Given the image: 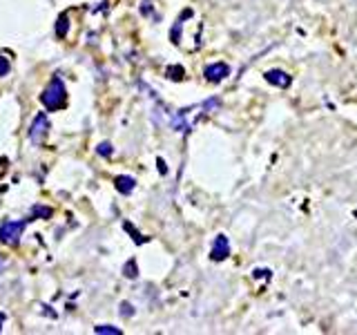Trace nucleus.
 Listing matches in <instances>:
<instances>
[{
    "label": "nucleus",
    "instance_id": "f257e3e1",
    "mask_svg": "<svg viewBox=\"0 0 357 335\" xmlns=\"http://www.w3.org/2000/svg\"><path fill=\"white\" fill-rule=\"evenodd\" d=\"M40 103L47 107V112H56L67 105V89L59 76H54L52 83L45 87V92L40 94Z\"/></svg>",
    "mask_w": 357,
    "mask_h": 335
},
{
    "label": "nucleus",
    "instance_id": "f03ea898",
    "mask_svg": "<svg viewBox=\"0 0 357 335\" xmlns=\"http://www.w3.org/2000/svg\"><path fill=\"white\" fill-rule=\"evenodd\" d=\"M29 223V219H22V221H5L0 226V241L5 246H18L20 237H22V230Z\"/></svg>",
    "mask_w": 357,
    "mask_h": 335
},
{
    "label": "nucleus",
    "instance_id": "7ed1b4c3",
    "mask_svg": "<svg viewBox=\"0 0 357 335\" xmlns=\"http://www.w3.org/2000/svg\"><path fill=\"white\" fill-rule=\"evenodd\" d=\"M47 132H50V119L45 112H40V114H36V119H33L31 128H29V141L40 145L45 141V137H47Z\"/></svg>",
    "mask_w": 357,
    "mask_h": 335
},
{
    "label": "nucleus",
    "instance_id": "20e7f679",
    "mask_svg": "<svg viewBox=\"0 0 357 335\" xmlns=\"http://www.w3.org/2000/svg\"><path fill=\"white\" fill-rule=\"evenodd\" d=\"M228 255H230V241H228V237H226V234H217L215 241H212V251H210L212 262L228 260Z\"/></svg>",
    "mask_w": 357,
    "mask_h": 335
},
{
    "label": "nucleus",
    "instance_id": "39448f33",
    "mask_svg": "<svg viewBox=\"0 0 357 335\" xmlns=\"http://www.w3.org/2000/svg\"><path fill=\"white\" fill-rule=\"evenodd\" d=\"M204 76H206V81H210V83H221L223 78L230 76V67L226 63H212L204 70Z\"/></svg>",
    "mask_w": 357,
    "mask_h": 335
},
{
    "label": "nucleus",
    "instance_id": "423d86ee",
    "mask_svg": "<svg viewBox=\"0 0 357 335\" xmlns=\"http://www.w3.org/2000/svg\"><path fill=\"white\" fill-rule=\"evenodd\" d=\"M264 76H266V81L271 85H277V87H288L290 85V76L284 70H268Z\"/></svg>",
    "mask_w": 357,
    "mask_h": 335
},
{
    "label": "nucleus",
    "instance_id": "0eeeda50",
    "mask_svg": "<svg viewBox=\"0 0 357 335\" xmlns=\"http://www.w3.org/2000/svg\"><path fill=\"white\" fill-rule=\"evenodd\" d=\"M114 186L121 195H130V193H134V188H137V179H132L128 174H119L114 179Z\"/></svg>",
    "mask_w": 357,
    "mask_h": 335
},
{
    "label": "nucleus",
    "instance_id": "6e6552de",
    "mask_svg": "<svg viewBox=\"0 0 357 335\" xmlns=\"http://www.w3.org/2000/svg\"><path fill=\"white\" fill-rule=\"evenodd\" d=\"M67 31H70V16L67 14H61L59 16V22H56V36L59 38H65Z\"/></svg>",
    "mask_w": 357,
    "mask_h": 335
},
{
    "label": "nucleus",
    "instance_id": "1a4fd4ad",
    "mask_svg": "<svg viewBox=\"0 0 357 335\" xmlns=\"http://www.w3.org/2000/svg\"><path fill=\"white\" fill-rule=\"evenodd\" d=\"M47 217H52V208H47V206H33L31 212H29V221H33V219H47Z\"/></svg>",
    "mask_w": 357,
    "mask_h": 335
},
{
    "label": "nucleus",
    "instance_id": "9d476101",
    "mask_svg": "<svg viewBox=\"0 0 357 335\" xmlns=\"http://www.w3.org/2000/svg\"><path fill=\"white\" fill-rule=\"evenodd\" d=\"M165 76L170 78V81H181V78L185 76V70H183L181 65H170L165 70Z\"/></svg>",
    "mask_w": 357,
    "mask_h": 335
},
{
    "label": "nucleus",
    "instance_id": "9b49d317",
    "mask_svg": "<svg viewBox=\"0 0 357 335\" xmlns=\"http://www.w3.org/2000/svg\"><path fill=\"white\" fill-rule=\"evenodd\" d=\"M123 275L128 279H137L139 277V266H137V260H128L126 266H123Z\"/></svg>",
    "mask_w": 357,
    "mask_h": 335
},
{
    "label": "nucleus",
    "instance_id": "f8f14e48",
    "mask_svg": "<svg viewBox=\"0 0 357 335\" xmlns=\"http://www.w3.org/2000/svg\"><path fill=\"white\" fill-rule=\"evenodd\" d=\"M183 16H185V11H183ZM183 16L178 18L176 22H174V27H172V31H170V40L174 43V45H178L181 43V29H183Z\"/></svg>",
    "mask_w": 357,
    "mask_h": 335
},
{
    "label": "nucleus",
    "instance_id": "ddd939ff",
    "mask_svg": "<svg viewBox=\"0 0 357 335\" xmlns=\"http://www.w3.org/2000/svg\"><path fill=\"white\" fill-rule=\"evenodd\" d=\"M94 333H98V335H121L123 331L119 327H109V324H98V327H94Z\"/></svg>",
    "mask_w": 357,
    "mask_h": 335
},
{
    "label": "nucleus",
    "instance_id": "4468645a",
    "mask_svg": "<svg viewBox=\"0 0 357 335\" xmlns=\"http://www.w3.org/2000/svg\"><path fill=\"white\" fill-rule=\"evenodd\" d=\"M126 230L132 234V239L134 241H137V244H145V241H148V239H145V237H141V234H139V230H134L132 228V223H126Z\"/></svg>",
    "mask_w": 357,
    "mask_h": 335
},
{
    "label": "nucleus",
    "instance_id": "2eb2a0df",
    "mask_svg": "<svg viewBox=\"0 0 357 335\" xmlns=\"http://www.w3.org/2000/svg\"><path fill=\"white\" fill-rule=\"evenodd\" d=\"M121 315L123 318H132L134 315V308H132L130 302H123V304H121Z\"/></svg>",
    "mask_w": 357,
    "mask_h": 335
},
{
    "label": "nucleus",
    "instance_id": "dca6fc26",
    "mask_svg": "<svg viewBox=\"0 0 357 335\" xmlns=\"http://www.w3.org/2000/svg\"><path fill=\"white\" fill-rule=\"evenodd\" d=\"M112 152H114V150H112V143L103 141V143L98 145V154H103V156H112Z\"/></svg>",
    "mask_w": 357,
    "mask_h": 335
},
{
    "label": "nucleus",
    "instance_id": "f3484780",
    "mask_svg": "<svg viewBox=\"0 0 357 335\" xmlns=\"http://www.w3.org/2000/svg\"><path fill=\"white\" fill-rule=\"evenodd\" d=\"M9 70H11L9 61L5 59V56H0V76H7V74H9Z\"/></svg>",
    "mask_w": 357,
    "mask_h": 335
},
{
    "label": "nucleus",
    "instance_id": "a211bd4d",
    "mask_svg": "<svg viewBox=\"0 0 357 335\" xmlns=\"http://www.w3.org/2000/svg\"><path fill=\"white\" fill-rule=\"evenodd\" d=\"M150 5H152V3H150V0H145V3L141 5V14H145V16H150V14H152V9H150Z\"/></svg>",
    "mask_w": 357,
    "mask_h": 335
},
{
    "label": "nucleus",
    "instance_id": "6ab92c4d",
    "mask_svg": "<svg viewBox=\"0 0 357 335\" xmlns=\"http://www.w3.org/2000/svg\"><path fill=\"white\" fill-rule=\"evenodd\" d=\"M156 163H159V172H161V174H165V172H167L165 161H163V159H156Z\"/></svg>",
    "mask_w": 357,
    "mask_h": 335
},
{
    "label": "nucleus",
    "instance_id": "aec40b11",
    "mask_svg": "<svg viewBox=\"0 0 357 335\" xmlns=\"http://www.w3.org/2000/svg\"><path fill=\"white\" fill-rule=\"evenodd\" d=\"M3 322H5V315L0 313V331H3Z\"/></svg>",
    "mask_w": 357,
    "mask_h": 335
},
{
    "label": "nucleus",
    "instance_id": "412c9836",
    "mask_svg": "<svg viewBox=\"0 0 357 335\" xmlns=\"http://www.w3.org/2000/svg\"><path fill=\"white\" fill-rule=\"evenodd\" d=\"M3 266H5V262H3V257H0V273H3Z\"/></svg>",
    "mask_w": 357,
    "mask_h": 335
}]
</instances>
